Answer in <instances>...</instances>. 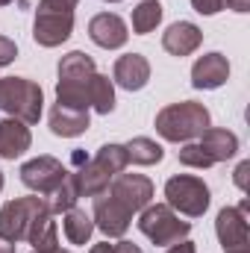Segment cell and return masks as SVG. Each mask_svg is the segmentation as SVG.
Segmentation results:
<instances>
[{"instance_id":"cell-1","label":"cell","mask_w":250,"mask_h":253,"mask_svg":"<svg viewBox=\"0 0 250 253\" xmlns=\"http://www.w3.org/2000/svg\"><path fill=\"white\" fill-rule=\"evenodd\" d=\"M206 126H212V115L197 100H180L156 112V132L174 144H186L197 138Z\"/></svg>"},{"instance_id":"cell-2","label":"cell","mask_w":250,"mask_h":253,"mask_svg":"<svg viewBox=\"0 0 250 253\" xmlns=\"http://www.w3.org/2000/svg\"><path fill=\"white\" fill-rule=\"evenodd\" d=\"M97 74L94 59L83 50H71L59 59V83H56V103L71 109L88 112V83Z\"/></svg>"},{"instance_id":"cell-3","label":"cell","mask_w":250,"mask_h":253,"mask_svg":"<svg viewBox=\"0 0 250 253\" xmlns=\"http://www.w3.org/2000/svg\"><path fill=\"white\" fill-rule=\"evenodd\" d=\"M129 159H126V147L124 144H103L94 159H88L85 165H80L74 171L77 177V189H80V197H97L100 191H106V186L112 183L115 174H121Z\"/></svg>"},{"instance_id":"cell-4","label":"cell","mask_w":250,"mask_h":253,"mask_svg":"<svg viewBox=\"0 0 250 253\" xmlns=\"http://www.w3.org/2000/svg\"><path fill=\"white\" fill-rule=\"evenodd\" d=\"M0 109L24 124H39L44 109V91L27 77H0Z\"/></svg>"},{"instance_id":"cell-5","label":"cell","mask_w":250,"mask_h":253,"mask_svg":"<svg viewBox=\"0 0 250 253\" xmlns=\"http://www.w3.org/2000/svg\"><path fill=\"white\" fill-rule=\"evenodd\" d=\"M42 215H47V200L42 194L6 200L3 209H0V239L9 242V245L27 242L30 230L36 227V221Z\"/></svg>"},{"instance_id":"cell-6","label":"cell","mask_w":250,"mask_h":253,"mask_svg":"<svg viewBox=\"0 0 250 253\" xmlns=\"http://www.w3.org/2000/svg\"><path fill=\"white\" fill-rule=\"evenodd\" d=\"M138 230L156 245V248H171L183 242L191 233V224L183 221L168 203H147L138 215Z\"/></svg>"},{"instance_id":"cell-7","label":"cell","mask_w":250,"mask_h":253,"mask_svg":"<svg viewBox=\"0 0 250 253\" xmlns=\"http://www.w3.org/2000/svg\"><path fill=\"white\" fill-rule=\"evenodd\" d=\"M209 186L194 174H174L165 183V203L186 218H200L209 209Z\"/></svg>"},{"instance_id":"cell-8","label":"cell","mask_w":250,"mask_h":253,"mask_svg":"<svg viewBox=\"0 0 250 253\" xmlns=\"http://www.w3.org/2000/svg\"><path fill=\"white\" fill-rule=\"evenodd\" d=\"M74 33V12L71 9H50L39 6L33 21V39L42 47H59Z\"/></svg>"},{"instance_id":"cell-9","label":"cell","mask_w":250,"mask_h":253,"mask_svg":"<svg viewBox=\"0 0 250 253\" xmlns=\"http://www.w3.org/2000/svg\"><path fill=\"white\" fill-rule=\"evenodd\" d=\"M91 221H94V230H100L106 239H124V233L132 224V212L126 209L121 200H115L109 191H100L94 197Z\"/></svg>"},{"instance_id":"cell-10","label":"cell","mask_w":250,"mask_h":253,"mask_svg":"<svg viewBox=\"0 0 250 253\" xmlns=\"http://www.w3.org/2000/svg\"><path fill=\"white\" fill-rule=\"evenodd\" d=\"M65 174H68V168L56 156H36V159L21 165V183L33 194H42V197H47L56 189L65 180Z\"/></svg>"},{"instance_id":"cell-11","label":"cell","mask_w":250,"mask_h":253,"mask_svg":"<svg viewBox=\"0 0 250 253\" xmlns=\"http://www.w3.org/2000/svg\"><path fill=\"white\" fill-rule=\"evenodd\" d=\"M248 212L250 200H242L239 206H224L215 218V236L224 245V251L230 248H245L248 245Z\"/></svg>"},{"instance_id":"cell-12","label":"cell","mask_w":250,"mask_h":253,"mask_svg":"<svg viewBox=\"0 0 250 253\" xmlns=\"http://www.w3.org/2000/svg\"><path fill=\"white\" fill-rule=\"evenodd\" d=\"M106 191L115 197V200H121L126 209L135 215V212H141L150 200H153V183L144 177V174H115L112 177V183L106 186Z\"/></svg>"},{"instance_id":"cell-13","label":"cell","mask_w":250,"mask_h":253,"mask_svg":"<svg viewBox=\"0 0 250 253\" xmlns=\"http://www.w3.org/2000/svg\"><path fill=\"white\" fill-rule=\"evenodd\" d=\"M88 39H91L97 47H103V50H118V47L126 44L129 33H126V24H124L121 15H115V12H100V15H94V18L88 21Z\"/></svg>"},{"instance_id":"cell-14","label":"cell","mask_w":250,"mask_h":253,"mask_svg":"<svg viewBox=\"0 0 250 253\" xmlns=\"http://www.w3.org/2000/svg\"><path fill=\"white\" fill-rule=\"evenodd\" d=\"M227 80H230V62L224 53H203L191 65V85L194 88L212 91V88H221Z\"/></svg>"},{"instance_id":"cell-15","label":"cell","mask_w":250,"mask_h":253,"mask_svg":"<svg viewBox=\"0 0 250 253\" xmlns=\"http://www.w3.org/2000/svg\"><path fill=\"white\" fill-rule=\"evenodd\" d=\"M203 44V33H200V27L197 24H191V21H177V24H171L165 33H162V47L171 53V56H191L197 47Z\"/></svg>"},{"instance_id":"cell-16","label":"cell","mask_w":250,"mask_h":253,"mask_svg":"<svg viewBox=\"0 0 250 253\" xmlns=\"http://www.w3.org/2000/svg\"><path fill=\"white\" fill-rule=\"evenodd\" d=\"M112 80L126 88V91H141L150 80V62L141 56V53H126L118 56V62L112 68Z\"/></svg>"},{"instance_id":"cell-17","label":"cell","mask_w":250,"mask_h":253,"mask_svg":"<svg viewBox=\"0 0 250 253\" xmlns=\"http://www.w3.org/2000/svg\"><path fill=\"white\" fill-rule=\"evenodd\" d=\"M200 141V147H203V153L218 165V162H227V159H233L236 153H239V135L236 132H230V129H224V126H206L200 135H197Z\"/></svg>"},{"instance_id":"cell-18","label":"cell","mask_w":250,"mask_h":253,"mask_svg":"<svg viewBox=\"0 0 250 253\" xmlns=\"http://www.w3.org/2000/svg\"><path fill=\"white\" fill-rule=\"evenodd\" d=\"M33 144L30 126L18 118H3L0 121V156L3 159H18L21 153H27Z\"/></svg>"},{"instance_id":"cell-19","label":"cell","mask_w":250,"mask_h":253,"mask_svg":"<svg viewBox=\"0 0 250 253\" xmlns=\"http://www.w3.org/2000/svg\"><path fill=\"white\" fill-rule=\"evenodd\" d=\"M88 129V112L85 109H71V106H53L50 109V132L59 138H77Z\"/></svg>"},{"instance_id":"cell-20","label":"cell","mask_w":250,"mask_h":253,"mask_svg":"<svg viewBox=\"0 0 250 253\" xmlns=\"http://www.w3.org/2000/svg\"><path fill=\"white\" fill-rule=\"evenodd\" d=\"M62 233L71 245H88V239L94 233V221H91V215L85 209L74 206L62 215Z\"/></svg>"},{"instance_id":"cell-21","label":"cell","mask_w":250,"mask_h":253,"mask_svg":"<svg viewBox=\"0 0 250 253\" xmlns=\"http://www.w3.org/2000/svg\"><path fill=\"white\" fill-rule=\"evenodd\" d=\"M88 109L109 115L115 109V83L106 74H94L88 83Z\"/></svg>"},{"instance_id":"cell-22","label":"cell","mask_w":250,"mask_h":253,"mask_svg":"<svg viewBox=\"0 0 250 253\" xmlns=\"http://www.w3.org/2000/svg\"><path fill=\"white\" fill-rule=\"evenodd\" d=\"M44 200H47V212H50V215H65L68 209H74L77 200H80V189H77V177H74V171H68L65 180L50 191Z\"/></svg>"},{"instance_id":"cell-23","label":"cell","mask_w":250,"mask_h":253,"mask_svg":"<svg viewBox=\"0 0 250 253\" xmlns=\"http://www.w3.org/2000/svg\"><path fill=\"white\" fill-rule=\"evenodd\" d=\"M27 242L33 245V251H39V253H47V251H56L59 248V227H56V221H53L50 212L36 221V227L30 230Z\"/></svg>"},{"instance_id":"cell-24","label":"cell","mask_w":250,"mask_h":253,"mask_svg":"<svg viewBox=\"0 0 250 253\" xmlns=\"http://www.w3.org/2000/svg\"><path fill=\"white\" fill-rule=\"evenodd\" d=\"M162 15H165V9H162L159 0H141V3L132 9V33H135V36L153 33V30L162 24Z\"/></svg>"},{"instance_id":"cell-25","label":"cell","mask_w":250,"mask_h":253,"mask_svg":"<svg viewBox=\"0 0 250 253\" xmlns=\"http://www.w3.org/2000/svg\"><path fill=\"white\" fill-rule=\"evenodd\" d=\"M124 147H126V159H129L132 165H156V162H162V156H165L162 144H156V141L147 138V135L129 138Z\"/></svg>"},{"instance_id":"cell-26","label":"cell","mask_w":250,"mask_h":253,"mask_svg":"<svg viewBox=\"0 0 250 253\" xmlns=\"http://www.w3.org/2000/svg\"><path fill=\"white\" fill-rule=\"evenodd\" d=\"M177 159H180V165H186V168H197V171H203V168H212L215 162L203 153V147L197 144V141H186L180 150H177Z\"/></svg>"},{"instance_id":"cell-27","label":"cell","mask_w":250,"mask_h":253,"mask_svg":"<svg viewBox=\"0 0 250 253\" xmlns=\"http://www.w3.org/2000/svg\"><path fill=\"white\" fill-rule=\"evenodd\" d=\"M15 59H18V44H15L12 39H6V36L0 33V68L12 65Z\"/></svg>"},{"instance_id":"cell-28","label":"cell","mask_w":250,"mask_h":253,"mask_svg":"<svg viewBox=\"0 0 250 253\" xmlns=\"http://www.w3.org/2000/svg\"><path fill=\"white\" fill-rule=\"evenodd\" d=\"M224 3L227 0H191V9L197 15H218L224 9Z\"/></svg>"},{"instance_id":"cell-29","label":"cell","mask_w":250,"mask_h":253,"mask_svg":"<svg viewBox=\"0 0 250 253\" xmlns=\"http://www.w3.org/2000/svg\"><path fill=\"white\" fill-rule=\"evenodd\" d=\"M248 177H250V162L245 159V162H239V168H236V174H233V183L239 186L242 191H248Z\"/></svg>"},{"instance_id":"cell-30","label":"cell","mask_w":250,"mask_h":253,"mask_svg":"<svg viewBox=\"0 0 250 253\" xmlns=\"http://www.w3.org/2000/svg\"><path fill=\"white\" fill-rule=\"evenodd\" d=\"M80 0H39V6H50V9H77Z\"/></svg>"},{"instance_id":"cell-31","label":"cell","mask_w":250,"mask_h":253,"mask_svg":"<svg viewBox=\"0 0 250 253\" xmlns=\"http://www.w3.org/2000/svg\"><path fill=\"white\" fill-rule=\"evenodd\" d=\"M112 253H144L138 245H132V242H126V239H118L115 245H112Z\"/></svg>"},{"instance_id":"cell-32","label":"cell","mask_w":250,"mask_h":253,"mask_svg":"<svg viewBox=\"0 0 250 253\" xmlns=\"http://www.w3.org/2000/svg\"><path fill=\"white\" fill-rule=\"evenodd\" d=\"M165 253H197V248H194V242H188V239H183V242H177V245H171Z\"/></svg>"},{"instance_id":"cell-33","label":"cell","mask_w":250,"mask_h":253,"mask_svg":"<svg viewBox=\"0 0 250 253\" xmlns=\"http://www.w3.org/2000/svg\"><path fill=\"white\" fill-rule=\"evenodd\" d=\"M224 9H233V12H250V0H227L224 3Z\"/></svg>"},{"instance_id":"cell-34","label":"cell","mask_w":250,"mask_h":253,"mask_svg":"<svg viewBox=\"0 0 250 253\" xmlns=\"http://www.w3.org/2000/svg\"><path fill=\"white\" fill-rule=\"evenodd\" d=\"M85 162H88V156H85L83 150H74V153H71V165H74V168H80V165H85Z\"/></svg>"},{"instance_id":"cell-35","label":"cell","mask_w":250,"mask_h":253,"mask_svg":"<svg viewBox=\"0 0 250 253\" xmlns=\"http://www.w3.org/2000/svg\"><path fill=\"white\" fill-rule=\"evenodd\" d=\"M88 253H112V245L109 242H100V245H94Z\"/></svg>"},{"instance_id":"cell-36","label":"cell","mask_w":250,"mask_h":253,"mask_svg":"<svg viewBox=\"0 0 250 253\" xmlns=\"http://www.w3.org/2000/svg\"><path fill=\"white\" fill-rule=\"evenodd\" d=\"M0 253H15V245H9V242L0 239Z\"/></svg>"},{"instance_id":"cell-37","label":"cell","mask_w":250,"mask_h":253,"mask_svg":"<svg viewBox=\"0 0 250 253\" xmlns=\"http://www.w3.org/2000/svg\"><path fill=\"white\" fill-rule=\"evenodd\" d=\"M227 253H248V245H245V248H230Z\"/></svg>"},{"instance_id":"cell-38","label":"cell","mask_w":250,"mask_h":253,"mask_svg":"<svg viewBox=\"0 0 250 253\" xmlns=\"http://www.w3.org/2000/svg\"><path fill=\"white\" fill-rule=\"evenodd\" d=\"M33 253H39V251H33ZM47 253H71V251H62V248H56V251H47Z\"/></svg>"},{"instance_id":"cell-39","label":"cell","mask_w":250,"mask_h":253,"mask_svg":"<svg viewBox=\"0 0 250 253\" xmlns=\"http://www.w3.org/2000/svg\"><path fill=\"white\" fill-rule=\"evenodd\" d=\"M3 183H6V180H3V171H0V191H3Z\"/></svg>"},{"instance_id":"cell-40","label":"cell","mask_w":250,"mask_h":253,"mask_svg":"<svg viewBox=\"0 0 250 253\" xmlns=\"http://www.w3.org/2000/svg\"><path fill=\"white\" fill-rule=\"evenodd\" d=\"M9 3H12V0H0V6H9Z\"/></svg>"},{"instance_id":"cell-41","label":"cell","mask_w":250,"mask_h":253,"mask_svg":"<svg viewBox=\"0 0 250 253\" xmlns=\"http://www.w3.org/2000/svg\"><path fill=\"white\" fill-rule=\"evenodd\" d=\"M103 3H121V0H103Z\"/></svg>"}]
</instances>
